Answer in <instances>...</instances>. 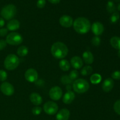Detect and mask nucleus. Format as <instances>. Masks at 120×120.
<instances>
[{
	"label": "nucleus",
	"instance_id": "473e14b6",
	"mask_svg": "<svg viewBox=\"0 0 120 120\" xmlns=\"http://www.w3.org/2000/svg\"><path fill=\"white\" fill-rule=\"evenodd\" d=\"M46 5V0H38L36 6L39 8H43Z\"/></svg>",
	"mask_w": 120,
	"mask_h": 120
},
{
	"label": "nucleus",
	"instance_id": "cd10ccee",
	"mask_svg": "<svg viewBox=\"0 0 120 120\" xmlns=\"http://www.w3.org/2000/svg\"><path fill=\"white\" fill-rule=\"evenodd\" d=\"M69 77H70V79L71 80L72 82H73L74 80H76L77 79L79 76V73L78 71L76 70H71V72L70 73V75H69Z\"/></svg>",
	"mask_w": 120,
	"mask_h": 120
},
{
	"label": "nucleus",
	"instance_id": "9d476101",
	"mask_svg": "<svg viewBox=\"0 0 120 120\" xmlns=\"http://www.w3.org/2000/svg\"><path fill=\"white\" fill-rule=\"evenodd\" d=\"M25 78L28 82L33 83L36 82L38 78V73L34 69L30 68L28 69L25 73Z\"/></svg>",
	"mask_w": 120,
	"mask_h": 120
},
{
	"label": "nucleus",
	"instance_id": "f257e3e1",
	"mask_svg": "<svg viewBox=\"0 0 120 120\" xmlns=\"http://www.w3.org/2000/svg\"><path fill=\"white\" fill-rule=\"evenodd\" d=\"M74 29L79 34H86L90 30L91 23L88 19L84 17H79L73 22Z\"/></svg>",
	"mask_w": 120,
	"mask_h": 120
},
{
	"label": "nucleus",
	"instance_id": "ea45409f",
	"mask_svg": "<svg viewBox=\"0 0 120 120\" xmlns=\"http://www.w3.org/2000/svg\"><path fill=\"white\" fill-rule=\"evenodd\" d=\"M117 9H118V11H120V2L119 4H118V6H117Z\"/></svg>",
	"mask_w": 120,
	"mask_h": 120
},
{
	"label": "nucleus",
	"instance_id": "c85d7f7f",
	"mask_svg": "<svg viewBox=\"0 0 120 120\" xmlns=\"http://www.w3.org/2000/svg\"><path fill=\"white\" fill-rule=\"evenodd\" d=\"M101 43V39L98 36H96L91 39V44L94 46H98Z\"/></svg>",
	"mask_w": 120,
	"mask_h": 120
},
{
	"label": "nucleus",
	"instance_id": "4468645a",
	"mask_svg": "<svg viewBox=\"0 0 120 120\" xmlns=\"http://www.w3.org/2000/svg\"><path fill=\"white\" fill-rule=\"evenodd\" d=\"M71 65L75 69H80L83 65V62L82 59L79 56H74L70 60Z\"/></svg>",
	"mask_w": 120,
	"mask_h": 120
},
{
	"label": "nucleus",
	"instance_id": "7ed1b4c3",
	"mask_svg": "<svg viewBox=\"0 0 120 120\" xmlns=\"http://www.w3.org/2000/svg\"><path fill=\"white\" fill-rule=\"evenodd\" d=\"M90 87L87 81L83 79H79L74 81L73 83V89L77 93H84L88 91Z\"/></svg>",
	"mask_w": 120,
	"mask_h": 120
},
{
	"label": "nucleus",
	"instance_id": "c9c22d12",
	"mask_svg": "<svg viewBox=\"0 0 120 120\" xmlns=\"http://www.w3.org/2000/svg\"><path fill=\"white\" fill-rule=\"evenodd\" d=\"M8 34V29L7 28H0V36L4 37L6 36Z\"/></svg>",
	"mask_w": 120,
	"mask_h": 120
},
{
	"label": "nucleus",
	"instance_id": "f03ea898",
	"mask_svg": "<svg viewBox=\"0 0 120 120\" xmlns=\"http://www.w3.org/2000/svg\"><path fill=\"white\" fill-rule=\"evenodd\" d=\"M69 49L64 43L61 42L54 43L51 47V53L54 57L62 59L68 55Z\"/></svg>",
	"mask_w": 120,
	"mask_h": 120
},
{
	"label": "nucleus",
	"instance_id": "dca6fc26",
	"mask_svg": "<svg viewBox=\"0 0 120 120\" xmlns=\"http://www.w3.org/2000/svg\"><path fill=\"white\" fill-rule=\"evenodd\" d=\"M29 98H30V100L32 103L36 106L41 105L42 103V97L37 93H32L30 95Z\"/></svg>",
	"mask_w": 120,
	"mask_h": 120
},
{
	"label": "nucleus",
	"instance_id": "4c0bfd02",
	"mask_svg": "<svg viewBox=\"0 0 120 120\" xmlns=\"http://www.w3.org/2000/svg\"><path fill=\"white\" fill-rule=\"evenodd\" d=\"M48 1L52 4H57L59 3L60 0H48Z\"/></svg>",
	"mask_w": 120,
	"mask_h": 120
},
{
	"label": "nucleus",
	"instance_id": "a19ab883",
	"mask_svg": "<svg viewBox=\"0 0 120 120\" xmlns=\"http://www.w3.org/2000/svg\"><path fill=\"white\" fill-rule=\"evenodd\" d=\"M118 57H120V50H119V51H118Z\"/></svg>",
	"mask_w": 120,
	"mask_h": 120
},
{
	"label": "nucleus",
	"instance_id": "f3484780",
	"mask_svg": "<svg viewBox=\"0 0 120 120\" xmlns=\"http://www.w3.org/2000/svg\"><path fill=\"white\" fill-rule=\"evenodd\" d=\"M75 94L73 91H68L65 93V94L63 96V101L64 104H71L73 101L75 100Z\"/></svg>",
	"mask_w": 120,
	"mask_h": 120
},
{
	"label": "nucleus",
	"instance_id": "bb28decb",
	"mask_svg": "<svg viewBox=\"0 0 120 120\" xmlns=\"http://www.w3.org/2000/svg\"><path fill=\"white\" fill-rule=\"evenodd\" d=\"M61 82L63 84H70L71 83H73V82L71 81V80L70 79V77H69V76L68 75H64V76H62L61 77V79H60Z\"/></svg>",
	"mask_w": 120,
	"mask_h": 120
},
{
	"label": "nucleus",
	"instance_id": "5701e85b",
	"mask_svg": "<svg viewBox=\"0 0 120 120\" xmlns=\"http://www.w3.org/2000/svg\"><path fill=\"white\" fill-rule=\"evenodd\" d=\"M18 55L21 57H24L28 53V48L25 46H21L17 49Z\"/></svg>",
	"mask_w": 120,
	"mask_h": 120
},
{
	"label": "nucleus",
	"instance_id": "b1692460",
	"mask_svg": "<svg viewBox=\"0 0 120 120\" xmlns=\"http://www.w3.org/2000/svg\"><path fill=\"white\" fill-rule=\"evenodd\" d=\"M106 9L107 11H108V12L110 13V14H112V13H114V12H116V7L113 1H108L107 4Z\"/></svg>",
	"mask_w": 120,
	"mask_h": 120
},
{
	"label": "nucleus",
	"instance_id": "2eb2a0df",
	"mask_svg": "<svg viewBox=\"0 0 120 120\" xmlns=\"http://www.w3.org/2000/svg\"><path fill=\"white\" fill-rule=\"evenodd\" d=\"M70 111L67 109H62L56 115L57 120H68L70 117Z\"/></svg>",
	"mask_w": 120,
	"mask_h": 120
},
{
	"label": "nucleus",
	"instance_id": "4be33fe9",
	"mask_svg": "<svg viewBox=\"0 0 120 120\" xmlns=\"http://www.w3.org/2000/svg\"><path fill=\"white\" fill-rule=\"evenodd\" d=\"M101 76L98 73L93 74L90 77V82L93 84H97L100 83L101 81Z\"/></svg>",
	"mask_w": 120,
	"mask_h": 120
},
{
	"label": "nucleus",
	"instance_id": "2f4dec72",
	"mask_svg": "<svg viewBox=\"0 0 120 120\" xmlns=\"http://www.w3.org/2000/svg\"><path fill=\"white\" fill-rule=\"evenodd\" d=\"M7 79V73L4 70H0V81L4 82Z\"/></svg>",
	"mask_w": 120,
	"mask_h": 120
},
{
	"label": "nucleus",
	"instance_id": "20e7f679",
	"mask_svg": "<svg viewBox=\"0 0 120 120\" xmlns=\"http://www.w3.org/2000/svg\"><path fill=\"white\" fill-rule=\"evenodd\" d=\"M19 64V59L14 54H9L5 59L4 67L8 70H13L18 68Z\"/></svg>",
	"mask_w": 120,
	"mask_h": 120
},
{
	"label": "nucleus",
	"instance_id": "f704fd0d",
	"mask_svg": "<svg viewBox=\"0 0 120 120\" xmlns=\"http://www.w3.org/2000/svg\"><path fill=\"white\" fill-rule=\"evenodd\" d=\"M7 45V43L6 41L4 39H0V50H3L6 48Z\"/></svg>",
	"mask_w": 120,
	"mask_h": 120
},
{
	"label": "nucleus",
	"instance_id": "0eeeda50",
	"mask_svg": "<svg viewBox=\"0 0 120 120\" xmlns=\"http://www.w3.org/2000/svg\"><path fill=\"white\" fill-rule=\"evenodd\" d=\"M58 105L53 101H48L43 105V110L48 115H55L58 111Z\"/></svg>",
	"mask_w": 120,
	"mask_h": 120
},
{
	"label": "nucleus",
	"instance_id": "e433bc0d",
	"mask_svg": "<svg viewBox=\"0 0 120 120\" xmlns=\"http://www.w3.org/2000/svg\"><path fill=\"white\" fill-rule=\"evenodd\" d=\"M5 25V21L2 18L0 17V28H2Z\"/></svg>",
	"mask_w": 120,
	"mask_h": 120
},
{
	"label": "nucleus",
	"instance_id": "6e6552de",
	"mask_svg": "<svg viewBox=\"0 0 120 120\" xmlns=\"http://www.w3.org/2000/svg\"><path fill=\"white\" fill-rule=\"evenodd\" d=\"M63 91L61 88L59 86H54L49 90V94L50 98L53 100L57 101L61 98Z\"/></svg>",
	"mask_w": 120,
	"mask_h": 120
},
{
	"label": "nucleus",
	"instance_id": "39448f33",
	"mask_svg": "<svg viewBox=\"0 0 120 120\" xmlns=\"http://www.w3.org/2000/svg\"><path fill=\"white\" fill-rule=\"evenodd\" d=\"M16 8L14 5L9 4L2 8L1 11V15L2 18L6 20H11L15 16Z\"/></svg>",
	"mask_w": 120,
	"mask_h": 120
},
{
	"label": "nucleus",
	"instance_id": "393cba45",
	"mask_svg": "<svg viewBox=\"0 0 120 120\" xmlns=\"http://www.w3.org/2000/svg\"><path fill=\"white\" fill-rule=\"evenodd\" d=\"M93 68L90 66H86L81 70V74L83 76H88L93 72Z\"/></svg>",
	"mask_w": 120,
	"mask_h": 120
},
{
	"label": "nucleus",
	"instance_id": "a878e982",
	"mask_svg": "<svg viewBox=\"0 0 120 120\" xmlns=\"http://www.w3.org/2000/svg\"><path fill=\"white\" fill-rule=\"evenodd\" d=\"M120 18V14L118 12H114L112 13L111 15V17H110V22L112 23H117V21H118Z\"/></svg>",
	"mask_w": 120,
	"mask_h": 120
},
{
	"label": "nucleus",
	"instance_id": "ddd939ff",
	"mask_svg": "<svg viewBox=\"0 0 120 120\" xmlns=\"http://www.w3.org/2000/svg\"><path fill=\"white\" fill-rule=\"evenodd\" d=\"M114 82L111 78H107L103 82L102 84V89L104 92H110L113 89Z\"/></svg>",
	"mask_w": 120,
	"mask_h": 120
},
{
	"label": "nucleus",
	"instance_id": "7c9ffc66",
	"mask_svg": "<svg viewBox=\"0 0 120 120\" xmlns=\"http://www.w3.org/2000/svg\"><path fill=\"white\" fill-rule=\"evenodd\" d=\"M41 112H42V109L39 106L35 107L32 110V112L35 116H38V115H39L41 113Z\"/></svg>",
	"mask_w": 120,
	"mask_h": 120
},
{
	"label": "nucleus",
	"instance_id": "a211bd4d",
	"mask_svg": "<svg viewBox=\"0 0 120 120\" xmlns=\"http://www.w3.org/2000/svg\"><path fill=\"white\" fill-rule=\"evenodd\" d=\"M20 27V22L17 19H11L8 22L7 25V29L9 30H17Z\"/></svg>",
	"mask_w": 120,
	"mask_h": 120
},
{
	"label": "nucleus",
	"instance_id": "c756f323",
	"mask_svg": "<svg viewBox=\"0 0 120 120\" xmlns=\"http://www.w3.org/2000/svg\"><path fill=\"white\" fill-rule=\"evenodd\" d=\"M114 110L115 112L117 114L120 116V100H117V101L115 102L114 104Z\"/></svg>",
	"mask_w": 120,
	"mask_h": 120
},
{
	"label": "nucleus",
	"instance_id": "9b49d317",
	"mask_svg": "<svg viewBox=\"0 0 120 120\" xmlns=\"http://www.w3.org/2000/svg\"><path fill=\"white\" fill-rule=\"evenodd\" d=\"M59 23L64 28H70L73 24V19L69 15H63L59 19Z\"/></svg>",
	"mask_w": 120,
	"mask_h": 120
},
{
	"label": "nucleus",
	"instance_id": "412c9836",
	"mask_svg": "<svg viewBox=\"0 0 120 120\" xmlns=\"http://www.w3.org/2000/svg\"><path fill=\"white\" fill-rule=\"evenodd\" d=\"M59 67L63 71H68L70 69V64L69 62L66 59H62L59 62Z\"/></svg>",
	"mask_w": 120,
	"mask_h": 120
},
{
	"label": "nucleus",
	"instance_id": "58836bf2",
	"mask_svg": "<svg viewBox=\"0 0 120 120\" xmlns=\"http://www.w3.org/2000/svg\"><path fill=\"white\" fill-rule=\"evenodd\" d=\"M71 86L70 84H68L66 86V89L67 90H68V91H70V90H71Z\"/></svg>",
	"mask_w": 120,
	"mask_h": 120
},
{
	"label": "nucleus",
	"instance_id": "aec40b11",
	"mask_svg": "<svg viewBox=\"0 0 120 120\" xmlns=\"http://www.w3.org/2000/svg\"><path fill=\"white\" fill-rule=\"evenodd\" d=\"M111 45L117 50H120V38L118 36H113L110 39Z\"/></svg>",
	"mask_w": 120,
	"mask_h": 120
},
{
	"label": "nucleus",
	"instance_id": "6ab92c4d",
	"mask_svg": "<svg viewBox=\"0 0 120 120\" xmlns=\"http://www.w3.org/2000/svg\"><path fill=\"white\" fill-rule=\"evenodd\" d=\"M83 60L86 64H91L94 62L93 55L90 51H85L83 53Z\"/></svg>",
	"mask_w": 120,
	"mask_h": 120
},
{
	"label": "nucleus",
	"instance_id": "72a5a7b5",
	"mask_svg": "<svg viewBox=\"0 0 120 120\" xmlns=\"http://www.w3.org/2000/svg\"><path fill=\"white\" fill-rule=\"evenodd\" d=\"M111 77L113 79L120 80V71H115L111 74Z\"/></svg>",
	"mask_w": 120,
	"mask_h": 120
},
{
	"label": "nucleus",
	"instance_id": "1a4fd4ad",
	"mask_svg": "<svg viewBox=\"0 0 120 120\" xmlns=\"http://www.w3.org/2000/svg\"><path fill=\"white\" fill-rule=\"evenodd\" d=\"M0 90L6 96H12L14 93V87L11 83L4 82L0 86Z\"/></svg>",
	"mask_w": 120,
	"mask_h": 120
},
{
	"label": "nucleus",
	"instance_id": "f8f14e48",
	"mask_svg": "<svg viewBox=\"0 0 120 120\" xmlns=\"http://www.w3.org/2000/svg\"><path fill=\"white\" fill-rule=\"evenodd\" d=\"M91 30L96 36L101 35L104 30V27L103 23L100 22H95L91 26Z\"/></svg>",
	"mask_w": 120,
	"mask_h": 120
},
{
	"label": "nucleus",
	"instance_id": "423d86ee",
	"mask_svg": "<svg viewBox=\"0 0 120 120\" xmlns=\"http://www.w3.org/2000/svg\"><path fill=\"white\" fill-rule=\"evenodd\" d=\"M23 41V38L21 34L17 32H11L7 35L6 42L11 45H18Z\"/></svg>",
	"mask_w": 120,
	"mask_h": 120
},
{
	"label": "nucleus",
	"instance_id": "79ce46f5",
	"mask_svg": "<svg viewBox=\"0 0 120 120\" xmlns=\"http://www.w3.org/2000/svg\"><path fill=\"white\" fill-rule=\"evenodd\" d=\"M114 1H116V2H118V1H120V0H114Z\"/></svg>",
	"mask_w": 120,
	"mask_h": 120
}]
</instances>
